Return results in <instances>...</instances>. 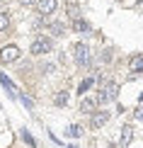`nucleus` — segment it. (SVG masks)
<instances>
[{
    "instance_id": "obj_13",
    "label": "nucleus",
    "mask_w": 143,
    "mask_h": 148,
    "mask_svg": "<svg viewBox=\"0 0 143 148\" xmlns=\"http://www.w3.org/2000/svg\"><path fill=\"white\" fill-rule=\"evenodd\" d=\"M8 27H10V17H8V12H0V32H5Z\"/></svg>"
},
{
    "instance_id": "obj_7",
    "label": "nucleus",
    "mask_w": 143,
    "mask_h": 148,
    "mask_svg": "<svg viewBox=\"0 0 143 148\" xmlns=\"http://www.w3.org/2000/svg\"><path fill=\"white\" fill-rule=\"evenodd\" d=\"M107 121H109V112H104V109H102V112H95V114H92V129L104 126Z\"/></svg>"
},
{
    "instance_id": "obj_1",
    "label": "nucleus",
    "mask_w": 143,
    "mask_h": 148,
    "mask_svg": "<svg viewBox=\"0 0 143 148\" xmlns=\"http://www.w3.org/2000/svg\"><path fill=\"white\" fill-rule=\"evenodd\" d=\"M97 100L102 102V104L114 102L116 100V83H102V85H99V90H97Z\"/></svg>"
},
{
    "instance_id": "obj_17",
    "label": "nucleus",
    "mask_w": 143,
    "mask_h": 148,
    "mask_svg": "<svg viewBox=\"0 0 143 148\" xmlns=\"http://www.w3.org/2000/svg\"><path fill=\"white\" fill-rule=\"evenodd\" d=\"M51 32H53V36H61V34H63V24H61V22H53V24H51Z\"/></svg>"
},
{
    "instance_id": "obj_10",
    "label": "nucleus",
    "mask_w": 143,
    "mask_h": 148,
    "mask_svg": "<svg viewBox=\"0 0 143 148\" xmlns=\"http://www.w3.org/2000/svg\"><path fill=\"white\" fill-rule=\"evenodd\" d=\"M53 102L58 104V107H66V104H68V92H66V90H61V92H56V97H53Z\"/></svg>"
},
{
    "instance_id": "obj_3",
    "label": "nucleus",
    "mask_w": 143,
    "mask_h": 148,
    "mask_svg": "<svg viewBox=\"0 0 143 148\" xmlns=\"http://www.w3.org/2000/svg\"><path fill=\"white\" fill-rule=\"evenodd\" d=\"M73 53H75V63L78 66H90V46L88 44H75V49H73Z\"/></svg>"
},
{
    "instance_id": "obj_19",
    "label": "nucleus",
    "mask_w": 143,
    "mask_h": 148,
    "mask_svg": "<svg viewBox=\"0 0 143 148\" xmlns=\"http://www.w3.org/2000/svg\"><path fill=\"white\" fill-rule=\"evenodd\" d=\"M20 3H22V5H32L34 0H20Z\"/></svg>"
},
{
    "instance_id": "obj_12",
    "label": "nucleus",
    "mask_w": 143,
    "mask_h": 148,
    "mask_svg": "<svg viewBox=\"0 0 143 148\" xmlns=\"http://www.w3.org/2000/svg\"><path fill=\"white\" fill-rule=\"evenodd\" d=\"M0 83H3L5 88L10 90V95H12V97H15V85H12V80H10L8 75H5V73H0Z\"/></svg>"
},
{
    "instance_id": "obj_20",
    "label": "nucleus",
    "mask_w": 143,
    "mask_h": 148,
    "mask_svg": "<svg viewBox=\"0 0 143 148\" xmlns=\"http://www.w3.org/2000/svg\"><path fill=\"white\" fill-rule=\"evenodd\" d=\"M116 3H119V0H116Z\"/></svg>"
},
{
    "instance_id": "obj_11",
    "label": "nucleus",
    "mask_w": 143,
    "mask_h": 148,
    "mask_svg": "<svg viewBox=\"0 0 143 148\" xmlns=\"http://www.w3.org/2000/svg\"><path fill=\"white\" fill-rule=\"evenodd\" d=\"M73 27H75V32H90V24L85 22V20H80V17H75Z\"/></svg>"
},
{
    "instance_id": "obj_18",
    "label": "nucleus",
    "mask_w": 143,
    "mask_h": 148,
    "mask_svg": "<svg viewBox=\"0 0 143 148\" xmlns=\"http://www.w3.org/2000/svg\"><path fill=\"white\" fill-rule=\"evenodd\" d=\"M136 119H138V121H143V107H138V109H136Z\"/></svg>"
},
{
    "instance_id": "obj_14",
    "label": "nucleus",
    "mask_w": 143,
    "mask_h": 148,
    "mask_svg": "<svg viewBox=\"0 0 143 148\" xmlns=\"http://www.w3.org/2000/svg\"><path fill=\"white\" fill-rule=\"evenodd\" d=\"M90 85H92V80H83V83H80V85H78V92H80V97H83V95H85V92H88V90H90Z\"/></svg>"
},
{
    "instance_id": "obj_6",
    "label": "nucleus",
    "mask_w": 143,
    "mask_h": 148,
    "mask_svg": "<svg viewBox=\"0 0 143 148\" xmlns=\"http://www.w3.org/2000/svg\"><path fill=\"white\" fill-rule=\"evenodd\" d=\"M58 8V0H39V15H53Z\"/></svg>"
},
{
    "instance_id": "obj_4",
    "label": "nucleus",
    "mask_w": 143,
    "mask_h": 148,
    "mask_svg": "<svg viewBox=\"0 0 143 148\" xmlns=\"http://www.w3.org/2000/svg\"><path fill=\"white\" fill-rule=\"evenodd\" d=\"M51 39H44V36H39V39H34V44H32V53L34 56H46L49 51H51Z\"/></svg>"
},
{
    "instance_id": "obj_5",
    "label": "nucleus",
    "mask_w": 143,
    "mask_h": 148,
    "mask_svg": "<svg viewBox=\"0 0 143 148\" xmlns=\"http://www.w3.org/2000/svg\"><path fill=\"white\" fill-rule=\"evenodd\" d=\"M97 104H99L97 97H80V112L95 114V112H97Z\"/></svg>"
},
{
    "instance_id": "obj_15",
    "label": "nucleus",
    "mask_w": 143,
    "mask_h": 148,
    "mask_svg": "<svg viewBox=\"0 0 143 148\" xmlns=\"http://www.w3.org/2000/svg\"><path fill=\"white\" fill-rule=\"evenodd\" d=\"M20 136H22V141H24V143H29V146H32V148L36 146V143H34V138L29 136V131H27V129H22V134H20Z\"/></svg>"
},
{
    "instance_id": "obj_2",
    "label": "nucleus",
    "mask_w": 143,
    "mask_h": 148,
    "mask_svg": "<svg viewBox=\"0 0 143 148\" xmlns=\"http://www.w3.org/2000/svg\"><path fill=\"white\" fill-rule=\"evenodd\" d=\"M20 56H22V51H20V49H17L15 44H10V46H3V49H0V63H5V66H8V63H15V61L20 58Z\"/></svg>"
},
{
    "instance_id": "obj_8",
    "label": "nucleus",
    "mask_w": 143,
    "mask_h": 148,
    "mask_svg": "<svg viewBox=\"0 0 143 148\" xmlns=\"http://www.w3.org/2000/svg\"><path fill=\"white\" fill-rule=\"evenodd\" d=\"M131 138H133V129L131 126H124L121 134H119V143L121 146H129V143H131Z\"/></svg>"
},
{
    "instance_id": "obj_9",
    "label": "nucleus",
    "mask_w": 143,
    "mask_h": 148,
    "mask_svg": "<svg viewBox=\"0 0 143 148\" xmlns=\"http://www.w3.org/2000/svg\"><path fill=\"white\" fill-rule=\"evenodd\" d=\"M129 66H131V73H143V53H136Z\"/></svg>"
},
{
    "instance_id": "obj_16",
    "label": "nucleus",
    "mask_w": 143,
    "mask_h": 148,
    "mask_svg": "<svg viewBox=\"0 0 143 148\" xmlns=\"http://www.w3.org/2000/svg\"><path fill=\"white\" fill-rule=\"evenodd\" d=\"M80 134H83V129H80L78 124H73L70 129H68V136H73V138H78V136H80Z\"/></svg>"
}]
</instances>
